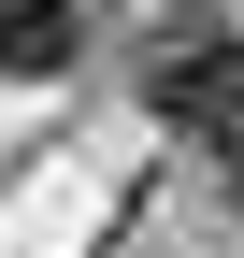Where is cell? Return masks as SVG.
<instances>
[{"label":"cell","mask_w":244,"mask_h":258,"mask_svg":"<svg viewBox=\"0 0 244 258\" xmlns=\"http://www.w3.org/2000/svg\"><path fill=\"white\" fill-rule=\"evenodd\" d=\"M72 0H0V72H72Z\"/></svg>","instance_id":"obj_2"},{"label":"cell","mask_w":244,"mask_h":258,"mask_svg":"<svg viewBox=\"0 0 244 258\" xmlns=\"http://www.w3.org/2000/svg\"><path fill=\"white\" fill-rule=\"evenodd\" d=\"M144 101H158V115H230V101H244V57H230V29H172V43L144 57Z\"/></svg>","instance_id":"obj_1"},{"label":"cell","mask_w":244,"mask_h":258,"mask_svg":"<svg viewBox=\"0 0 244 258\" xmlns=\"http://www.w3.org/2000/svg\"><path fill=\"white\" fill-rule=\"evenodd\" d=\"M230 186H244V129H230Z\"/></svg>","instance_id":"obj_3"}]
</instances>
